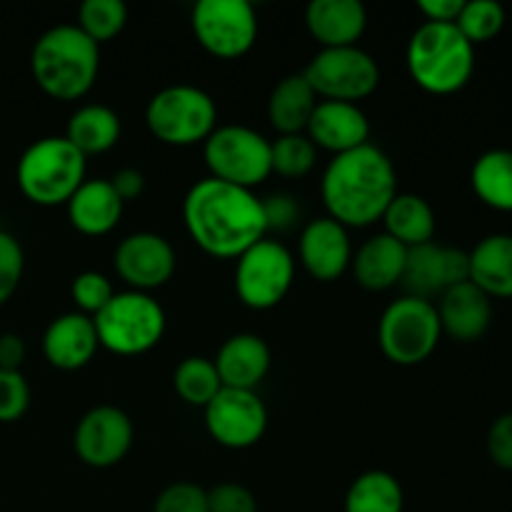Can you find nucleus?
Instances as JSON below:
<instances>
[{"mask_svg":"<svg viewBox=\"0 0 512 512\" xmlns=\"http://www.w3.org/2000/svg\"><path fill=\"white\" fill-rule=\"evenodd\" d=\"M153 512H208V495L195 483H173L155 498Z\"/></svg>","mask_w":512,"mask_h":512,"instance_id":"obj_38","label":"nucleus"},{"mask_svg":"<svg viewBox=\"0 0 512 512\" xmlns=\"http://www.w3.org/2000/svg\"><path fill=\"white\" fill-rule=\"evenodd\" d=\"M470 283L490 300L512 298V235L495 233L480 240L468 253Z\"/></svg>","mask_w":512,"mask_h":512,"instance_id":"obj_25","label":"nucleus"},{"mask_svg":"<svg viewBox=\"0 0 512 512\" xmlns=\"http://www.w3.org/2000/svg\"><path fill=\"white\" fill-rule=\"evenodd\" d=\"M113 265L128 290L150 293L168 283L178 268V255L168 238L158 233H133L115 248Z\"/></svg>","mask_w":512,"mask_h":512,"instance_id":"obj_15","label":"nucleus"},{"mask_svg":"<svg viewBox=\"0 0 512 512\" xmlns=\"http://www.w3.org/2000/svg\"><path fill=\"white\" fill-rule=\"evenodd\" d=\"M183 223L195 245L213 258H240L268 238L263 198L210 175L185 193Z\"/></svg>","mask_w":512,"mask_h":512,"instance_id":"obj_1","label":"nucleus"},{"mask_svg":"<svg viewBox=\"0 0 512 512\" xmlns=\"http://www.w3.org/2000/svg\"><path fill=\"white\" fill-rule=\"evenodd\" d=\"M173 385L183 403L203 410L223 390L215 363L203 355H190V358L180 360L173 373Z\"/></svg>","mask_w":512,"mask_h":512,"instance_id":"obj_31","label":"nucleus"},{"mask_svg":"<svg viewBox=\"0 0 512 512\" xmlns=\"http://www.w3.org/2000/svg\"><path fill=\"white\" fill-rule=\"evenodd\" d=\"M25 270V255L18 238L0 230V305L8 303L18 290Z\"/></svg>","mask_w":512,"mask_h":512,"instance_id":"obj_37","label":"nucleus"},{"mask_svg":"<svg viewBox=\"0 0 512 512\" xmlns=\"http://www.w3.org/2000/svg\"><path fill=\"white\" fill-rule=\"evenodd\" d=\"M208 495V512H258V500L245 485L218 483L205 490Z\"/></svg>","mask_w":512,"mask_h":512,"instance_id":"obj_39","label":"nucleus"},{"mask_svg":"<svg viewBox=\"0 0 512 512\" xmlns=\"http://www.w3.org/2000/svg\"><path fill=\"white\" fill-rule=\"evenodd\" d=\"M85 165L88 158L65 135H48L25 148L15 180L30 203L55 208L68 203L85 183Z\"/></svg>","mask_w":512,"mask_h":512,"instance_id":"obj_5","label":"nucleus"},{"mask_svg":"<svg viewBox=\"0 0 512 512\" xmlns=\"http://www.w3.org/2000/svg\"><path fill=\"white\" fill-rule=\"evenodd\" d=\"M108 180L123 203H130V200L140 198L145 190V175L140 173L138 168H120L118 173Z\"/></svg>","mask_w":512,"mask_h":512,"instance_id":"obj_42","label":"nucleus"},{"mask_svg":"<svg viewBox=\"0 0 512 512\" xmlns=\"http://www.w3.org/2000/svg\"><path fill=\"white\" fill-rule=\"evenodd\" d=\"M265 220H268L270 230H285L298 220V203L290 195H273V198L263 200Z\"/></svg>","mask_w":512,"mask_h":512,"instance_id":"obj_41","label":"nucleus"},{"mask_svg":"<svg viewBox=\"0 0 512 512\" xmlns=\"http://www.w3.org/2000/svg\"><path fill=\"white\" fill-rule=\"evenodd\" d=\"M318 148L305 133L298 135H278L270 140V165L273 173L283 178H303L315 168Z\"/></svg>","mask_w":512,"mask_h":512,"instance_id":"obj_33","label":"nucleus"},{"mask_svg":"<svg viewBox=\"0 0 512 512\" xmlns=\"http://www.w3.org/2000/svg\"><path fill=\"white\" fill-rule=\"evenodd\" d=\"M405 258H408V248L405 245L390 238L388 233H378L355 250L350 268H353V275L360 288L383 293V290L400 285L405 270Z\"/></svg>","mask_w":512,"mask_h":512,"instance_id":"obj_24","label":"nucleus"},{"mask_svg":"<svg viewBox=\"0 0 512 512\" xmlns=\"http://www.w3.org/2000/svg\"><path fill=\"white\" fill-rule=\"evenodd\" d=\"M25 360V343L20 335H0V370H20Z\"/></svg>","mask_w":512,"mask_h":512,"instance_id":"obj_44","label":"nucleus"},{"mask_svg":"<svg viewBox=\"0 0 512 512\" xmlns=\"http://www.w3.org/2000/svg\"><path fill=\"white\" fill-rule=\"evenodd\" d=\"M215 370L223 388L255 390L270 373V348L260 335L235 333L220 345L215 355Z\"/></svg>","mask_w":512,"mask_h":512,"instance_id":"obj_22","label":"nucleus"},{"mask_svg":"<svg viewBox=\"0 0 512 512\" xmlns=\"http://www.w3.org/2000/svg\"><path fill=\"white\" fill-rule=\"evenodd\" d=\"M100 348L115 355H143L163 340L165 310L150 293L123 290L93 318Z\"/></svg>","mask_w":512,"mask_h":512,"instance_id":"obj_7","label":"nucleus"},{"mask_svg":"<svg viewBox=\"0 0 512 512\" xmlns=\"http://www.w3.org/2000/svg\"><path fill=\"white\" fill-rule=\"evenodd\" d=\"M30 408V385L20 370H0V423H15Z\"/></svg>","mask_w":512,"mask_h":512,"instance_id":"obj_36","label":"nucleus"},{"mask_svg":"<svg viewBox=\"0 0 512 512\" xmlns=\"http://www.w3.org/2000/svg\"><path fill=\"white\" fill-rule=\"evenodd\" d=\"M343 508L345 512H403V485L385 470H368L350 483Z\"/></svg>","mask_w":512,"mask_h":512,"instance_id":"obj_30","label":"nucleus"},{"mask_svg":"<svg viewBox=\"0 0 512 512\" xmlns=\"http://www.w3.org/2000/svg\"><path fill=\"white\" fill-rule=\"evenodd\" d=\"M435 308L443 333L460 343H475L483 338L493 320V300L470 280L445 290Z\"/></svg>","mask_w":512,"mask_h":512,"instance_id":"obj_20","label":"nucleus"},{"mask_svg":"<svg viewBox=\"0 0 512 512\" xmlns=\"http://www.w3.org/2000/svg\"><path fill=\"white\" fill-rule=\"evenodd\" d=\"M305 135L313 140L315 148L343 155L370 143V120L363 113V108L355 103L318 100Z\"/></svg>","mask_w":512,"mask_h":512,"instance_id":"obj_18","label":"nucleus"},{"mask_svg":"<svg viewBox=\"0 0 512 512\" xmlns=\"http://www.w3.org/2000/svg\"><path fill=\"white\" fill-rule=\"evenodd\" d=\"M298 258L310 278L320 283H333L343 278L345 270L353 263V243H350L348 228L328 215L310 220L300 233Z\"/></svg>","mask_w":512,"mask_h":512,"instance_id":"obj_17","label":"nucleus"},{"mask_svg":"<svg viewBox=\"0 0 512 512\" xmlns=\"http://www.w3.org/2000/svg\"><path fill=\"white\" fill-rule=\"evenodd\" d=\"M190 25L203 50L223 60L243 58L258 40V13L248 0H198Z\"/></svg>","mask_w":512,"mask_h":512,"instance_id":"obj_12","label":"nucleus"},{"mask_svg":"<svg viewBox=\"0 0 512 512\" xmlns=\"http://www.w3.org/2000/svg\"><path fill=\"white\" fill-rule=\"evenodd\" d=\"M305 28L320 48H350L368 28V10L360 0H310Z\"/></svg>","mask_w":512,"mask_h":512,"instance_id":"obj_21","label":"nucleus"},{"mask_svg":"<svg viewBox=\"0 0 512 512\" xmlns=\"http://www.w3.org/2000/svg\"><path fill=\"white\" fill-rule=\"evenodd\" d=\"M70 295H73V303L78 305V313L95 318L110 303L115 288L108 275L98 273V270H85V273H78L73 278Z\"/></svg>","mask_w":512,"mask_h":512,"instance_id":"obj_35","label":"nucleus"},{"mask_svg":"<svg viewBox=\"0 0 512 512\" xmlns=\"http://www.w3.org/2000/svg\"><path fill=\"white\" fill-rule=\"evenodd\" d=\"M145 125L160 143L188 148L205 143L218 128V105L198 85L175 83L148 100Z\"/></svg>","mask_w":512,"mask_h":512,"instance_id":"obj_6","label":"nucleus"},{"mask_svg":"<svg viewBox=\"0 0 512 512\" xmlns=\"http://www.w3.org/2000/svg\"><path fill=\"white\" fill-rule=\"evenodd\" d=\"M383 225L390 238L405 248L433 243L435 238V210L425 198L415 193H398L383 213Z\"/></svg>","mask_w":512,"mask_h":512,"instance_id":"obj_28","label":"nucleus"},{"mask_svg":"<svg viewBox=\"0 0 512 512\" xmlns=\"http://www.w3.org/2000/svg\"><path fill=\"white\" fill-rule=\"evenodd\" d=\"M455 28L465 35V40L473 48L480 43H490L505 28L503 5L495 3V0H470L460 10Z\"/></svg>","mask_w":512,"mask_h":512,"instance_id":"obj_34","label":"nucleus"},{"mask_svg":"<svg viewBox=\"0 0 512 512\" xmlns=\"http://www.w3.org/2000/svg\"><path fill=\"white\" fill-rule=\"evenodd\" d=\"M470 185L488 208L512 213V150L495 148L480 155L470 170Z\"/></svg>","mask_w":512,"mask_h":512,"instance_id":"obj_29","label":"nucleus"},{"mask_svg":"<svg viewBox=\"0 0 512 512\" xmlns=\"http://www.w3.org/2000/svg\"><path fill=\"white\" fill-rule=\"evenodd\" d=\"M293 280V253L275 238L258 240L235 258V293L250 310H270L283 303Z\"/></svg>","mask_w":512,"mask_h":512,"instance_id":"obj_11","label":"nucleus"},{"mask_svg":"<svg viewBox=\"0 0 512 512\" xmlns=\"http://www.w3.org/2000/svg\"><path fill=\"white\" fill-rule=\"evenodd\" d=\"M315 105H318V95L313 93L303 73L285 75L270 90L268 120L278 135L305 133Z\"/></svg>","mask_w":512,"mask_h":512,"instance_id":"obj_26","label":"nucleus"},{"mask_svg":"<svg viewBox=\"0 0 512 512\" xmlns=\"http://www.w3.org/2000/svg\"><path fill=\"white\" fill-rule=\"evenodd\" d=\"M405 65L425 93L453 95L473 78L475 48L455 23H423L410 35Z\"/></svg>","mask_w":512,"mask_h":512,"instance_id":"obj_4","label":"nucleus"},{"mask_svg":"<svg viewBox=\"0 0 512 512\" xmlns=\"http://www.w3.org/2000/svg\"><path fill=\"white\" fill-rule=\"evenodd\" d=\"M128 23V8L123 0H85L78 10V28L93 43H108L118 38Z\"/></svg>","mask_w":512,"mask_h":512,"instance_id":"obj_32","label":"nucleus"},{"mask_svg":"<svg viewBox=\"0 0 512 512\" xmlns=\"http://www.w3.org/2000/svg\"><path fill=\"white\" fill-rule=\"evenodd\" d=\"M303 78L318 95V100L355 103L370 98L380 85V65L368 50L320 48L303 70Z\"/></svg>","mask_w":512,"mask_h":512,"instance_id":"obj_10","label":"nucleus"},{"mask_svg":"<svg viewBox=\"0 0 512 512\" xmlns=\"http://www.w3.org/2000/svg\"><path fill=\"white\" fill-rule=\"evenodd\" d=\"M395 195L398 173L393 160L373 143L333 155L320 180V198L328 218L348 230L378 223Z\"/></svg>","mask_w":512,"mask_h":512,"instance_id":"obj_2","label":"nucleus"},{"mask_svg":"<svg viewBox=\"0 0 512 512\" xmlns=\"http://www.w3.org/2000/svg\"><path fill=\"white\" fill-rule=\"evenodd\" d=\"M33 80L55 100H80L93 90L100 73V45L75 23L45 30L30 53Z\"/></svg>","mask_w":512,"mask_h":512,"instance_id":"obj_3","label":"nucleus"},{"mask_svg":"<svg viewBox=\"0 0 512 512\" xmlns=\"http://www.w3.org/2000/svg\"><path fill=\"white\" fill-rule=\"evenodd\" d=\"M463 5L465 0H420L418 10L425 15V23H455Z\"/></svg>","mask_w":512,"mask_h":512,"instance_id":"obj_43","label":"nucleus"},{"mask_svg":"<svg viewBox=\"0 0 512 512\" xmlns=\"http://www.w3.org/2000/svg\"><path fill=\"white\" fill-rule=\"evenodd\" d=\"M465 280H470V258L465 250L438 245L435 240L418 248H408L403 280H400L405 295L433 300L435 295L440 298L445 290Z\"/></svg>","mask_w":512,"mask_h":512,"instance_id":"obj_16","label":"nucleus"},{"mask_svg":"<svg viewBox=\"0 0 512 512\" xmlns=\"http://www.w3.org/2000/svg\"><path fill=\"white\" fill-rule=\"evenodd\" d=\"M210 178L238 188H258L273 175L270 140L248 125H218L203 143Z\"/></svg>","mask_w":512,"mask_h":512,"instance_id":"obj_9","label":"nucleus"},{"mask_svg":"<svg viewBox=\"0 0 512 512\" xmlns=\"http://www.w3.org/2000/svg\"><path fill=\"white\" fill-rule=\"evenodd\" d=\"M485 448H488L490 460L500 470H512V413L493 420L488 438H485Z\"/></svg>","mask_w":512,"mask_h":512,"instance_id":"obj_40","label":"nucleus"},{"mask_svg":"<svg viewBox=\"0 0 512 512\" xmlns=\"http://www.w3.org/2000/svg\"><path fill=\"white\" fill-rule=\"evenodd\" d=\"M203 413L210 438L228 450L253 448L268 430V408L255 390L223 388Z\"/></svg>","mask_w":512,"mask_h":512,"instance_id":"obj_13","label":"nucleus"},{"mask_svg":"<svg viewBox=\"0 0 512 512\" xmlns=\"http://www.w3.org/2000/svg\"><path fill=\"white\" fill-rule=\"evenodd\" d=\"M120 115L103 103H85L70 115L65 138L88 158L108 153L120 140Z\"/></svg>","mask_w":512,"mask_h":512,"instance_id":"obj_27","label":"nucleus"},{"mask_svg":"<svg viewBox=\"0 0 512 512\" xmlns=\"http://www.w3.org/2000/svg\"><path fill=\"white\" fill-rule=\"evenodd\" d=\"M443 338L438 308L433 300L403 298L393 300L383 310L378 323V343L385 358L403 368L425 363Z\"/></svg>","mask_w":512,"mask_h":512,"instance_id":"obj_8","label":"nucleus"},{"mask_svg":"<svg viewBox=\"0 0 512 512\" xmlns=\"http://www.w3.org/2000/svg\"><path fill=\"white\" fill-rule=\"evenodd\" d=\"M98 333L88 315L65 313L58 315L43 333V355L53 368L80 370L98 353Z\"/></svg>","mask_w":512,"mask_h":512,"instance_id":"obj_19","label":"nucleus"},{"mask_svg":"<svg viewBox=\"0 0 512 512\" xmlns=\"http://www.w3.org/2000/svg\"><path fill=\"white\" fill-rule=\"evenodd\" d=\"M65 210H68L70 225L80 235L100 238L118 228L125 203L118 198L108 178H85V183L65 203Z\"/></svg>","mask_w":512,"mask_h":512,"instance_id":"obj_23","label":"nucleus"},{"mask_svg":"<svg viewBox=\"0 0 512 512\" xmlns=\"http://www.w3.org/2000/svg\"><path fill=\"white\" fill-rule=\"evenodd\" d=\"M135 440L133 420L115 405L88 410L75 425L73 445L78 458L90 468H113L130 453Z\"/></svg>","mask_w":512,"mask_h":512,"instance_id":"obj_14","label":"nucleus"}]
</instances>
